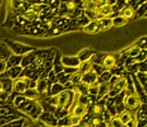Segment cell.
Here are the masks:
<instances>
[{"mask_svg": "<svg viewBox=\"0 0 147 127\" xmlns=\"http://www.w3.org/2000/svg\"><path fill=\"white\" fill-rule=\"evenodd\" d=\"M71 98V92L69 91H63L60 92L55 97V105L61 109H64L67 108V106L69 103V101Z\"/></svg>", "mask_w": 147, "mask_h": 127, "instance_id": "6da1fadb", "label": "cell"}, {"mask_svg": "<svg viewBox=\"0 0 147 127\" xmlns=\"http://www.w3.org/2000/svg\"><path fill=\"white\" fill-rule=\"evenodd\" d=\"M95 16L96 20L102 19V18H111V16L114 14L113 6L109 4H102L99 6L95 11Z\"/></svg>", "mask_w": 147, "mask_h": 127, "instance_id": "7a4b0ae2", "label": "cell"}, {"mask_svg": "<svg viewBox=\"0 0 147 127\" xmlns=\"http://www.w3.org/2000/svg\"><path fill=\"white\" fill-rule=\"evenodd\" d=\"M140 103H141V101H140L139 95L137 93H135V92L131 93L129 96H127L125 100H124L125 107L128 109H130V110L137 109L140 105Z\"/></svg>", "mask_w": 147, "mask_h": 127, "instance_id": "3957f363", "label": "cell"}, {"mask_svg": "<svg viewBox=\"0 0 147 127\" xmlns=\"http://www.w3.org/2000/svg\"><path fill=\"white\" fill-rule=\"evenodd\" d=\"M30 85V80L26 77L19 78L13 83V90L18 93H24Z\"/></svg>", "mask_w": 147, "mask_h": 127, "instance_id": "277c9868", "label": "cell"}, {"mask_svg": "<svg viewBox=\"0 0 147 127\" xmlns=\"http://www.w3.org/2000/svg\"><path fill=\"white\" fill-rule=\"evenodd\" d=\"M88 112V106L86 103H78L72 109H70L69 113L70 114H74L80 117H84Z\"/></svg>", "mask_w": 147, "mask_h": 127, "instance_id": "5b68a950", "label": "cell"}, {"mask_svg": "<svg viewBox=\"0 0 147 127\" xmlns=\"http://www.w3.org/2000/svg\"><path fill=\"white\" fill-rule=\"evenodd\" d=\"M96 81H97V74L95 70H93V68L90 72L82 75L81 82H84L89 86L96 84Z\"/></svg>", "mask_w": 147, "mask_h": 127, "instance_id": "8992f818", "label": "cell"}, {"mask_svg": "<svg viewBox=\"0 0 147 127\" xmlns=\"http://www.w3.org/2000/svg\"><path fill=\"white\" fill-rule=\"evenodd\" d=\"M135 10L134 8L133 7L132 5L130 4H127L126 6H124L119 12V16L124 18L125 20H130V19H133L135 15Z\"/></svg>", "mask_w": 147, "mask_h": 127, "instance_id": "52a82bcc", "label": "cell"}, {"mask_svg": "<svg viewBox=\"0 0 147 127\" xmlns=\"http://www.w3.org/2000/svg\"><path fill=\"white\" fill-rule=\"evenodd\" d=\"M102 4L101 0H89L82 5V9H84L85 12H93Z\"/></svg>", "mask_w": 147, "mask_h": 127, "instance_id": "ba28073f", "label": "cell"}, {"mask_svg": "<svg viewBox=\"0 0 147 127\" xmlns=\"http://www.w3.org/2000/svg\"><path fill=\"white\" fill-rule=\"evenodd\" d=\"M102 64L105 69L110 70L114 67V65L116 64V58L112 54H107L106 56L102 57Z\"/></svg>", "mask_w": 147, "mask_h": 127, "instance_id": "9c48e42d", "label": "cell"}, {"mask_svg": "<svg viewBox=\"0 0 147 127\" xmlns=\"http://www.w3.org/2000/svg\"><path fill=\"white\" fill-rule=\"evenodd\" d=\"M92 68H93V62L91 61V59H90V60L85 61V62H81L79 65L78 72L83 75L90 72L92 70Z\"/></svg>", "mask_w": 147, "mask_h": 127, "instance_id": "30bf717a", "label": "cell"}, {"mask_svg": "<svg viewBox=\"0 0 147 127\" xmlns=\"http://www.w3.org/2000/svg\"><path fill=\"white\" fill-rule=\"evenodd\" d=\"M99 31H100V26H99L98 20L90 21L84 27V31L87 33H96Z\"/></svg>", "mask_w": 147, "mask_h": 127, "instance_id": "8fae6325", "label": "cell"}, {"mask_svg": "<svg viewBox=\"0 0 147 127\" xmlns=\"http://www.w3.org/2000/svg\"><path fill=\"white\" fill-rule=\"evenodd\" d=\"M127 87V81L126 78L122 76L120 78H118V80L115 82V84L113 86V90L117 92V94L120 93L121 92H123L125 88Z\"/></svg>", "mask_w": 147, "mask_h": 127, "instance_id": "7c38bea8", "label": "cell"}, {"mask_svg": "<svg viewBox=\"0 0 147 127\" xmlns=\"http://www.w3.org/2000/svg\"><path fill=\"white\" fill-rule=\"evenodd\" d=\"M62 64L66 66H79L80 64L78 57H66L62 58Z\"/></svg>", "mask_w": 147, "mask_h": 127, "instance_id": "4fadbf2b", "label": "cell"}, {"mask_svg": "<svg viewBox=\"0 0 147 127\" xmlns=\"http://www.w3.org/2000/svg\"><path fill=\"white\" fill-rule=\"evenodd\" d=\"M90 88V86L84 82H80L78 84H76L74 91L75 92H77L80 95H86L88 94V90Z\"/></svg>", "mask_w": 147, "mask_h": 127, "instance_id": "5bb4252c", "label": "cell"}, {"mask_svg": "<svg viewBox=\"0 0 147 127\" xmlns=\"http://www.w3.org/2000/svg\"><path fill=\"white\" fill-rule=\"evenodd\" d=\"M100 30H108L113 26L112 18H102L98 20Z\"/></svg>", "mask_w": 147, "mask_h": 127, "instance_id": "9a60e30c", "label": "cell"}, {"mask_svg": "<svg viewBox=\"0 0 147 127\" xmlns=\"http://www.w3.org/2000/svg\"><path fill=\"white\" fill-rule=\"evenodd\" d=\"M21 17H22L23 19H25V20H26L32 21V20H34L37 17V14H36V13L32 10V9L30 7V8H28L26 10H25V11L21 14Z\"/></svg>", "mask_w": 147, "mask_h": 127, "instance_id": "2e32d148", "label": "cell"}, {"mask_svg": "<svg viewBox=\"0 0 147 127\" xmlns=\"http://www.w3.org/2000/svg\"><path fill=\"white\" fill-rule=\"evenodd\" d=\"M141 52H142V49L138 45H134L127 50L126 54H128V56L135 58V57H139V55L141 54Z\"/></svg>", "mask_w": 147, "mask_h": 127, "instance_id": "e0dca14e", "label": "cell"}, {"mask_svg": "<svg viewBox=\"0 0 147 127\" xmlns=\"http://www.w3.org/2000/svg\"><path fill=\"white\" fill-rule=\"evenodd\" d=\"M93 54H94L93 52H91V51H90L88 49H86V50L82 51V52L79 54L78 58H79V60H80V63H81V62H85V61L90 60V59L91 58V57L93 56Z\"/></svg>", "mask_w": 147, "mask_h": 127, "instance_id": "ac0fdd59", "label": "cell"}, {"mask_svg": "<svg viewBox=\"0 0 147 127\" xmlns=\"http://www.w3.org/2000/svg\"><path fill=\"white\" fill-rule=\"evenodd\" d=\"M83 120V118L82 117H80V116H77V115H74V114H70L69 116V126H79L81 121Z\"/></svg>", "mask_w": 147, "mask_h": 127, "instance_id": "d6986e66", "label": "cell"}, {"mask_svg": "<svg viewBox=\"0 0 147 127\" xmlns=\"http://www.w3.org/2000/svg\"><path fill=\"white\" fill-rule=\"evenodd\" d=\"M26 98L29 99H36L39 98V93L37 92L36 88H31V89H27L24 93Z\"/></svg>", "mask_w": 147, "mask_h": 127, "instance_id": "ffe728a7", "label": "cell"}, {"mask_svg": "<svg viewBox=\"0 0 147 127\" xmlns=\"http://www.w3.org/2000/svg\"><path fill=\"white\" fill-rule=\"evenodd\" d=\"M110 92V86L107 83H102L99 84V89H98V94L100 98L104 97L106 94H107Z\"/></svg>", "mask_w": 147, "mask_h": 127, "instance_id": "44dd1931", "label": "cell"}, {"mask_svg": "<svg viewBox=\"0 0 147 127\" xmlns=\"http://www.w3.org/2000/svg\"><path fill=\"white\" fill-rule=\"evenodd\" d=\"M112 22H113V26H123L125 25L128 20H125L124 18L121 17L118 15L117 17H113L112 18Z\"/></svg>", "mask_w": 147, "mask_h": 127, "instance_id": "7402d4cb", "label": "cell"}, {"mask_svg": "<svg viewBox=\"0 0 147 127\" xmlns=\"http://www.w3.org/2000/svg\"><path fill=\"white\" fill-rule=\"evenodd\" d=\"M37 91V92L40 94L42 93H44L45 92L47 91V83L45 80H41L37 85H36V87H35Z\"/></svg>", "mask_w": 147, "mask_h": 127, "instance_id": "603a6c76", "label": "cell"}, {"mask_svg": "<svg viewBox=\"0 0 147 127\" xmlns=\"http://www.w3.org/2000/svg\"><path fill=\"white\" fill-rule=\"evenodd\" d=\"M128 4L127 0H117L116 3L113 6V12L115 13L116 11L119 12L124 6H126Z\"/></svg>", "mask_w": 147, "mask_h": 127, "instance_id": "cb8c5ba5", "label": "cell"}, {"mask_svg": "<svg viewBox=\"0 0 147 127\" xmlns=\"http://www.w3.org/2000/svg\"><path fill=\"white\" fill-rule=\"evenodd\" d=\"M119 117V119H120V120L122 121V123L123 124V126L129 121V120H130L131 119H132L133 116L132 113H130L129 111H125V112H123V113H122L120 116H118Z\"/></svg>", "mask_w": 147, "mask_h": 127, "instance_id": "d4e9b609", "label": "cell"}, {"mask_svg": "<svg viewBox=\"0 0 147 127\" xmlns=\"http://www.w3.org/2000/svg\"><path fill=\"white\" fill-rule=\"evenodd\" d=\"M8 69V61L4 58H0V75L4 74Z\"/></svg>", "mask_w": 147, "mask_h": 127, "instance_id": "484cf974", "label": "cell"}, {"mask_svg": "<svg viewBox=\"0 0 147 127\" xmlns=\"http://www.w3.org/2000/svg\"><path fill=\"white\" fill-rule=\"evenodd\" d=\"M111 126L112 127H124L123 124L120 120L119 117H114L111 120Z\"/></svg>", "mask_w": 147, "mask_h": 127, "instance_id": "4316f807", "label": "cell"}, {"mask_svg": "<svg viewBox=\"0 0 147 127\" xmlns=\"http://www.w3.org/2000/svg\"><path fill=\"white\" fill-rule=\"evenodd\" d=\"M124 126L126 127H137L138 126V121H137V119L133 117L130 120H129L125 125Z\"/></svg>", "mask_w": 147, "mask_h": 127, "instance_id": "83f0119b", "label": "cell"}, {"mask_svg": "<svg viewBox=\"0 0 147 127\" xmlns=\"http://www.w3.org/2000/svg\"><path fill=\"white\" fill-rule=\"evenodd\" d=\"M92 112L96 115H99V114L102 113V107L101 105H99V104H96L92 108Z\"/></svg>", "mask_w": 147, "mask_h": 127, "instance_id": "f1b7e54d", "label": "cell"}, {"mask_svg": "<svg viewBox=\"0 0 147 127\" xmlns=\"http://www.w3.org/2000/svg\"><path fill=\"white\" fill-rule=\"evenodd\" d=\"M44 63V58L42 57H37L36 59L35 60V64L36 65H41Z\"/></svg>", "mask_w": 147, "mask_h": 127, "instance_id": "f546056e", "label": "cell"}, {"mask_svg": "<svg viewBox=\"0 0 147 127\" xmlns=\"http://www.w3.org/2000/svg\"><path fill=\"white\" fill-rule=\"evenodd\" d=\"M91 124H93L94 126H98V125L101 124V120H100L98 117H96V118H94V119L92 120Z\"/></svg>", "mask_w": 147, "mask_h": 127, "instance_id": "4dcf8cb0", "label": "cell"}, {"mask_svg": "<svg viewBox=\"0 0 147 127\" xmlns=\"http://www.w3.org/2000/svg\"><path fill=\"white\" fill-rule=\"evenodd\" d=\"M89 0H76V2L79 3V4H80V5H83L86 2H87Z\"/></svg>", "mask_w": 147, "mask_h": 127, "instance_id": "1f68e13d", "label": "cell"}, {"mask_svg": "<svg viewBox=\"0 0 147 127\" xmlns=\"http://www.w3.org/2000/svg\"><path fill=\"white\" fill-rule=\"evenodd\" d=\"M3 92V82L1 81L0 80V93Z\"/></svg>", "mask_w": 147, "mask_h": 127, "instance_id": "d6a6232c", "label": "cell"}, {"mask_svg": "<svg viewBox=\"0 0 147 127\" xmlns=\"http://www.w3.org/2000/svg\"><path fill=\"white\" fill-rule=\"evenodd\" d=\"M53 32H54V33H58V32H59V29L55 28V30L53 31Z\"/></svg>", "mask_w": 147, "mask_h": 127, "instance_id": "836d02e7", "label": "cell"}, {"mask_svg": "<svg viewBox=\"0 0 147 127\" xmlns=\"http://www.w3.org/2000/svg\"><path fill=\"white\" fill-rule=\"evenodd\" d=\"M80 127H90L89 126V125H87V124H85V125H83V126H81Z\"/></svg>", "mask_w": 147, "mask_h": 127, "instance_id": "e575fe53", "label": "cell"}]
</instances>
